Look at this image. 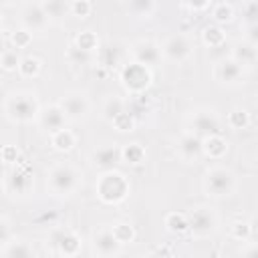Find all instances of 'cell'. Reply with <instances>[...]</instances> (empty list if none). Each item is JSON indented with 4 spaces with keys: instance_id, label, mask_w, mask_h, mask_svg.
I'll return each mask as SVG.
<instances>
[{
    "instance_id": "6da1fadb",
    "label": "cell",
    "mask_w": 258,
    "mask_h": 258,
    "mask_svg": "<svg viewBox=\"0 0 258 258\" xmlns=\"http://www.w3.org/2000/svg\"><path fill=\"white\" fill-rule=\"evenodd\" d=\"M83 183V173L71 161H56L46 171V189L52 196L67 198L73 196Z\"/></svg>"
},
{
    "instance_id": "7a4b0ae2",
    "label": "cell",
    "mask_w": 258,
    "mask_h": 258,
    "mask_svg": "<svg viewBox=\"0 0 258 258\" xmlns=\"http://www.w3.org/2000/svg\"><path fill=\"white\" fill-rule=\"evenodd\" d=\"M4 115L8 121L26 125L32 121H38L40 115V103L32 91H12L4 99Z\"/></svg>"
},
{
    "instance_id": "3957f363",
    "label": "cell",
    "mask_w": 258,
    "mask_h": 258,
    "mask_svg": "<svg viewBox=\"0 0 258 258\" xmlns=\"http://www.w3.org/2000/svg\"><path fill=\"white\" fill-rule=\"evenodd\" d=\"M129 194H131V183L127 175L117 169L101 171L95 179V196L99 198V202L107 206L123 204L129 198Z\"/></svg>"
},
{
    "instance_id": "277c9868",
    "label": "cell",
    "mask_w": 258,
    "mask_h": 258,
    "mask_svg": "<svg viewBox=\"0 0 258 258\" xmlns=\"http://www.w3.org/2000/svg\"><path fill=\"white\" fill-rule=\"evenodd\" d=\"M202 189L212 200H226V198H232L236 194V189H238V177L226 165H212L204 173Z\"/></svg>"
},
{
    "instance_id": "5b68a950",
    "label": "cell",
    "mask_w": 258,
    "mask_h": 258,
    "mask_svg": "<svg viewBox=\"0 0 258 258\" xmlns=\"http://www.w3.org/2000/svg\"><path fill=\"white\" fill-rule=\"evenodd\" d=\"M187 224H189L187 234L194 240H206V238H212L218 232L220 218H218L214 208L202 204V206H196L187 212Z\"/></svg>"
},
{
    "instance_id": "8992f818",
    "label": "cell",
    "mask_w": 258,
    "mask_h": 258,
    "mask_svg": "<svg viewBox=\"0 0 258 258\" xmlns=\"http://www.w3.org/2000/svg\"><path fill=\"white\" fill-rule=\"evenodd\" d=\"M119 81H121L123 89L129 95H141L149 89V85L153 81V75H151V69L129 60V62L119 67Z\"/></svg>"
},
{
    "instance_id": "52a82bcc",
    "label": "cell",
    "mask_w": 258,
    "mask_h": 258,
    "mask_svg": "<svg viewBox=\"0 0 258 258\" xmlns=\"http://www.w3.org/2000/svg\"><path fill=\"white\" fill-rule=\"evenodd\" d=\"M220 125H222L220 113L216 109H210V107L194 109L187 115V131L194 133V135H198L200 139H204L208 135L220 133Z\"/></svg>"
},
{
    "instance_id": "ba28073f",
    "label": "cell",
    "mask_w": 258,
    "mask_h": 258,
    "mask_svg": "<svg viewBox=\"0 0 258 258\" xmlns=\"http://www.w3.org/2000/svg\"><path fill=\"white\" fill-rule=\"evenodd\" d=\"M159 50H161V58L169 60V62H185L191 58L194 54V42L187 34L183 32H175V34H169L161 44H159Z\"/></svg>"
},
{
    "instance_id": "9c48e42d",
    "label": "cell",
    "mask_w": 258,
    "mask_h": 258,
    "mask_svg": "<svg viewBox=\"0 0 258 258\" xmlns=\"http://www.w3.org/2000/svg\"><path fill=\"white\" fill-rule=\"evenodd\" d=\"M50 244L54 252L62 258H75L83 250V238L73 228L67 226H58L50 232Z\"/></svg>"
},
{
    "instance_id": "30bf717a",
    "label": "cell",
    "mask_w": 258,
    "mask_h": 258,
    "mask_svg": "<svg viewBox=\"0 0 258 258\" xmlns=\"http://www.w3.org/2000/svg\"><path fill=\"white\" fill-rule=\"evenodd\" d=\"M91 250H93L95 258H117L121 254L123 246L117 242V238L113 236L111 228L101 226L91 236Z\"/></svg>"
},
{
    "instance_id": "8fae6325",
    "label": "cell",
    "mask_w": 258,
    "mask_h": 258,
    "mask_svg": "<svg viewBox=\"0 0 258 258\" xmlns=\"http://www.w3.org/2000/svg\"><path fill=\"white\" fill-rule=\"evenodd\" d=\"M56 105L64 113L67 121H81V119H85L91 113V101H89V97L85 93H79V91H71V93L62 95Z\"/></svg>"
},
{
    "instance_id": "7c38bea8",
    "label": "cell",
    "mask_w": 258,
    "mask_h": 258,
    "mask_svg": "<svg viewBox=\"0 0 258 258\" xmlns=\"http://www.w3.org/2000/svg\"><path fill=\"white\" fill-rule=\"evenodd\" d=\"M48 26H50V20L44 14L40 2L22 4V8H20V28L34 34V32H44Z\"/></svg>"
},
{
    "instance_id": "4fadbf2b",
    "label": "cell",
    "mask_w": 258,
    "mask_h": 258,
    "mask_svg": "<svg viewBox=\"0 0 258 258\" xmlns=\"http://www.w3.org/2000/svg\"><path fill=\"white\" fill-rule=\"evenodd\" d=\"M129 54H131V60L141 64V67H155L161 62V50H159V44L149 40V38H139L131 44L129 48Z\"/></svg>"
},
{
    "instance_id": "5bb4252c",
    "label": "cell",
    "mask_w": 258,
    "mask_h": 258,
    "mask_svg": "<svg viewBox=\"0 0 258 258\" xmlns=\"http://www.w3.org/2000/svg\"><path fill=\"white\" fill-rule=\"evenodd\" d=\"M121 161L119 155V145L117 143H103L91 149L89 153V163L93 167H97L99 171H109L115 169V165Z\"/></svg>"
},
{
    "instance_id": "9a60e30c",
    "label": "cell",
    "mask_w": 258,
    "mask_h": 258,
    "mask_svg": "<svg viewBox=\"0 0 258 258\" xmlns=\"http://www.w3.org/2000/svg\"><path fill=\"white\" fill-rule=\"evenodd\" d=\"M214 75H216V81H218V83H222V85H226V87H236V85L244 83L246 71H244L236 60H232L230 56H226V58H220V60L216 62Z\"/></svg>"
},
{
    "instance_id": "2e32d148",
    "label": "cell",
    "mask_w": 258,
    "mask_h": 258,
    "mask_svg": "<svg viewBox=\"0 0 258 258\" xmlns=\"http://www.w3.org/2000/svg\"><path fill=\"white\" fill-rule=\"evenodd\" d=\"M175 149H177L179 159L185 161V163H198L204 157V153H202V139L198 135L189 133V131L179 135V139L175 143Z\"/></svg>"
},
{
    "instance_id": "e0dca14e",
    "label": "cell",
    "mask_w": 258,
    "mask_h": 258,
    "mask_svg": "<svg viewBox=\"0 0 258 258\" xmlns=\"http://www.w3.org/2000/svg\"><path fill=\"white\" fill-rule=\"evenodd\" d=\"M4 183H6V189H8L10 194L26 196V194L34 187V177H32V171H30L26 165H20V167L8 171Z\"/></svg>"
},
{
    "instance_id": "ac0fdd59",
    "label": "cell",
    "mask_w": 258,
    "mask_h": 258,
    "mask_svg": "<svg viewBox=\"0 0 258 258\" xmlns=\"http://www.w3.org/2000/svg\"><path fill=\"white\" fill-rule=\"evenodd\" d=\"M38 125H40L44 131L54 133V131L64 129V127H67V117H64V113L60 111V107H58V105H48V107L40 109Z\"/></svg>"
},
{
    "instance_id": "d6986e66",
    "label": "cell",
    "mask_w": 258,
    "mask_h": 258,
    "mask_svg": "<svg viewBox=\"0 0 258 258\" xmlns=\"http://www.w3.org/2000/svg\"><path fill=\"white\" fill-rule=\"evenodd\" d=\"M230 58L236 60L242 69H246V67H254L256 60H258V48H256V44H252V42L240 38L238 42H234L232 52H230Z\"/></svg>"
},
{
    "instance_id": "ffe728a7",
    "label": "cell",
    "mask_w": 258,
    "mask_h": 258,
    "mask_svg": "<svg viewBox=\"0 0 258 258\" xmlns=\"http://www.w3.org/2000/svg\"><path fill=\"white\" fill-rule=\"evenodd\" d=\"M228 149H230L228 139H226L224 135H220V133L208 135V137L202 139V153H204V157H208V159H212V161L224 159L226 153H228Z\"/></svg>"
},
{
    "instance_id": "44dd1931",
    "label": "cell",
    "mask_w": 258,
    "mask_h": 258,
    "mask_svg": "<svg viewBox=\"0 0 258 258\" xmlns=\"http://www.w3.org/2000/svg\"><path fill=\"white\" fill-rule=\"evenodd\" d=\"M119 155L121 161L127 165H141L145 161V147L139 141H129L119 145Z\"/></svg>"
},
{
    "instance_id": "7402d4cb",
    "label": "cell",
    "mask_w": 258,
    "mask_h": 258,
    "mask_svg": "<svg viewBox=\"0 0 258 258\" xmlns=\"http://www.w3.org/2000/svg\"><path fill=\"white\" fill-rule=\"evenodd\" d=\"M75 145H77V135L67 127L50 133V147L58 153H69L75 149Z\"/></svg>"
},
{
    "instance_id": "603a6c76",
    "label": "cell",
    "mask_w": 258,
    "mask_h": 258,
    "mask_svg": "<svg viewBox=\"0 0 258 258\" xmlns=\"http://www.w3.org/2000/svg\"><path fill=\"white\" fill-rule=\"evenodd\" d=\"M163 226L169 234H175V236H183L187 234L189 230V224H187V214L185 212H169L165 214L163 218Z\"/></svg>"
},
{
    "instance_id": "cb8c5ba5",
    "label": "cell",
    "mask_w": 258,
    "mask_h": 258,
    "mask_svg": "<svg viewBox=\"0 0 258 258\" xmlns=\"http://www.w3.org/2000/svg\"><path fill=\"white\" fill-rule=\"evenodd\" d=\"M212 24H218V26H224V24H230L234 18H236V8L230 4V2H212Z\"/></svg>"
},
{
    "instance_id": "d4e9b609",
    "label": "cell",
    "mask_w": 258,
    "mask_h": 258,
    "mask_svg": "<svg viewBox=\"0 0 258 258\" xmlns=\"http://www.w3.org/2000/svg\"><path fill=\"white\" fill-rule=\"evenodd\" d=\"M71 44H75L77 48H81V50H85V52H93V54H97V50H99V46H101L99 36H97L91 28L77 32Z\"/></svg>"
},
{
    "instance_id": "484cf974",
    "label": "cell",
    "mask_w": 258,
    "mask_h": 258,
    "mask_svg": "<svg viewBox=\"0 0 258 258\" xmlns=\"http://www.w3.org/2000/svg\"><path fill=\"white\" fill-rule=\"evenodd\" d=\"M202 42H204L206 46H210V48L222 46V44L226 42V32H224V28L218 26V24H208V26H204V28H202Z\"/></svg>"
},
{
    "instance_id": "4316f807",
    "label": "cell",
    "mask_w": 258,
    "mask_h": 258,
    "mask_svg": "<svg viewBox=\"0 0 258 258\" xmlns=\"http://www.w3.org/2000/svg\"><path fill=\"white\" fill-rule=\"evenodd\" d=\"M230 236L236 242H252L254 238V222H246V220H236L230 224Z\"/></svg>"
},
{
    "instance_id": "83f0119b",
    "label": "cell",
    "mask_w": 258,
    "mask_h": 258,
    "mask_svg": "<svg viewBox=\"0 0 258 258\" xmlns=\"http://www.w3.org/2000/svg\"><path fill=\"white\" fill-rule=\"evenodd\" d=\"M226 123H228V127L234 129V131L248 129V125H250V113H248L244 107H234V109L228 111Z\"/></svg>"
},
{
    "instance_id": "f1b7e54d",
    "label": "cell",
    "mask_w": 258,
    "mask_h": 258,
    "mask_svg": "<svg viewBox=\"0 0 258 258\" xmlns=\"http://www.w3.org/2000/svg\"><path fill=\"white\" fill-rule=\"evenodd\" d=\"M125 10L137 18H151L153 12L157 10V2L153 0H133L129 4H125Z\"/></svg>"
},
{
    "instance_id": "f546056e",
    "label": "cell",
    "mask_w": 258,
    "mask_h": 258,
    "mask_svg": "<svg viewBox=\"0 0 258 258\" xmlns=\"http://www.w3.org/2000/svg\"><path fill=\"white\" fill-rule=\"evenodd\" d=\"M99 62L105 69L111 67H121V50L117 44H107V46H99Z\"/></svg>"
},
{
    "instance_id": "4dcf8cb0",
    "label": "cell",
    "mask_w": 258,
    "mask_h": 258,
    "mask_svg": "<svg viewBox=\"0 0 258 258\" xmlns=\"http://www.w3.org/2000/svg\"><path fill=\"white\" fill-rule=\"evenodd\" d=\"M4 258H34V248L26 240H12L4 248Z\"/></svg>"
},
{
    "instance_id": "1f68e13d",
    "label": "cell",
    "mask_w": 258,
    "mask_h": 258,
    "mask_svg": "<svg viewBox=\"0 0 258 258\" xmlns=\"http://www.w3.org/2000/svg\"><path fill=\"white\" fill-rule=\"evenodd\" d=\"M127 109V105H125V99H121L119 95H111V97H107L105 99V103H103V107H101V113H103V117L111 123L119 113H123Z\"/></svg>"
},
{
    "instance_id": "d6a6232c",
    "label": "cell",
    "mask_w": 258,
    "mask_h": 258,
    "mask_svg": "<svg viewBox=\"0 0 258 258\" xmlns=\"http://www.w3.org/2000/svg\"><path fill=\"white\" fill-rule=\"evenodd\" d=\"M40 6H42V10H44V14L48 16L50 22L69 14V2H62V0H42Z\"/></svg>"
},
{
    "instance_id": "836d02e7",
    "label": "cell",
    "mask_w": 258,
    "mask_h": 258,
    "mask_svg": "<svg viewBox=\"0 0 258 258\" xmlns=\"http://www.w3.org/2000/svg\"><path fill=\"white\" fill-rule=\"evenodd\" d=\"M40 69H42L40 58H36V56H22L20 64H18V75L24 77V79H36L40 75Z\"/></svg>"
},
{
    "instance_id": "e575fe53",
    "label": "cell",
    "mask_w": 258,
    "mask_h": 258,
    "mask_svg": "<svg viewBox=\"0 0 258 258\" xmlns=\"http://www.w3.org/2000/svg\"><path fill=\"white\" fill-rule=\"evenodd\" d=\"M111 232H113V236L117 238V242H119L121 246L131 244V242L135 240V228H133L129 222H115V224L111 226Z\"/></svg>"
},
{
    "instance_id": "d590c367",
    "label": "cell",
    "mask_w": 258,
    "mask_h": 258,
    "mask_svg": "<svg viewBox=\"0 0 258 258\" xmlns=\"http://www.w3.org/2000/svg\"><path fill=\"white\" fill-rule=\"evenodd\" d=\"M95 58H97V54H93V52H85V50L77 48L75 44H71V46L67 48V60H69L71 64L87 67V64H91Z\"/></svg>"
},
{
    "instance_id": "8d00e7d4",
    "label": "cell",
    "mask_w": 258,
    "mask_h": 258,
    "mask_svg": "<svg viewBox=\"0 0 258 258\" xmlns=\"http://www.w3.org/2000/svg\"><path fill=\"white\" fill-rule=\"evenodd\" d=\"M111 125H113V129L119 131V133H131V131H135L137 121H135V117L125 109L123 113H119V115L111 121Z\"/></svg>"
},
{
    "instance_id": "74e56055",
    "label": "cell",
    "mask_w": 258,
    "mask_h": 258,
    "mask_svg": "<svg viewBox=\"0 0 258 258\" xmlns=\"http://www.w3.org/2000/svg\"><path fill=\"white\" fill-rule=\"evenodd\" d=\"M240 12H242L244 26H258V2H254V0L242 2Z\"/></svg>"
},
{
    "instance_id": "f35d334b",
    "label": "cell",
    "mask_w": 258,
    "mask_h": 258,
    "mask_svg": "<svg viewBox=\"0 0 258 258\" xmlns=\"http://www.w3.org/2000/svg\"><path fill=\"white\" fill-rule=\"evenodd\" d=\"M20 58H22V56H20L18 50H14V48L2 50V54H0V69L6 71V73H14V71H18Z\"/></svg>"
},
{
    "instance_id": "ab89813d",
    "label": "cell",
    "mask_w": 258,
    "mask_h": 258,
    "mask_svg": "<svg viewBox=\"0 0 258 258\" xmlns=\"http://www.w3.org/2000/svg\"><path fill=\"white\" fill-rule=\"evenodd\" d=\"M93 12V2L91 0H73L69 2V14L77 18H87Z\"/></svg>"
},
{
    "instance_id": "60d3db41",
    "label": "cell",
    "mask_w": 258,
    "mask_h": 258,
    "mask_svg": "<svg viewBox=\"0 0 258 258\" xmlns=\"http://www.w3.org/2000/svg\"><path fill=\"white\" fill-rule=\"evenodd\" d=\"M10 42H12L14 50H18V48H26V46L32 42V34L26 32L24 28H16V30L10 34Z\"/></svg>"
},
{
    "instance_id": "b9f144b4",
    "label": "cell",
    "mask_w": 258,
    "mask_h": 258,
    "mask_svg": "<svg viewBox=\"0 0 258 258\" xmlns=\"http://www.w3.org/2000/svg\"><path fill=\"white\" fill-rule=\"evenodd\" d=\"M12 226L8 222V218L0 216V248H6L12 242Z\"/></svg>"
},
{
    "instance_id": "7bdbcfd3",
    "label": "cell",
    "mask_w": 258,
    "mask_h": 258,
    "mask_svg": "<svg viewBox=\"0 0 258 258\" xmlns=\"http://www.w3.org/2000/svg\"><path fill=\"white\" fill-rule=\"evenodd\" d=\"M18 159V149L14 145H4L0 149V161L6 165V163H16Z\"/></svg>"
},
{
    "instance_id": "ee69618b",
    "label": "cell",
    "mask_w": 258,
    "mask_h": 258,
    "mask_svg": "<svg viewBox=\"0 0 258 258\" xmlns=\"http://www.w3.org/2000/svg\"><path fill=\"white\" fill-rule=\"evenodd\" d=\"M183 8H187L191 12H204V10L212 8V2L210 0H204V2H183Z\"/></svg>"
},
{
    "instance_id": "f6af8a7d",
    "label": "cell",
    "mask_w": 258,
    "mask_h": 258,
    "mask_svg": "<svg viewBox=\"0 0 258 258\" xmlns=\"http://www.w3.org/2000/svg\"><path fill=\"white\" fill-rule=\"evenodd\" d=\"M147 258H175V254H173L167 246H159V248L151 250V252L147 254Z\"/></svg>"
},
{
    "instance_id": "bcb514c9",
    "label": "cell",
    "mask_w": 258,
    "mask_h": 258,
    "mask_svg": "<svg viewBox=\"0 0 258 258\" xmlns=\"http://www.w3.org/2000/svg\"><path fill=\"white\" fill-rule=\"evenodd\" d=\"M240 258H258V248L254 242H248V246L242 250V256Z\"/></svg>"
},
{
    "instance_id": "7dc6e473",
    "label": "cell",
    "mask_w": 258,
    "mask_h": 258,
    "mask_svg": "<svg viewBox=\"0 0 258 258\" xmlns=\"http://www.w3.org/2000/svg\"><path fill=\"white\" fill-rule=\"evenodd\" d=\"M6 175H8V171H6V165L0 161V183H4V181H6Z\"/></svg>"
}]
</instances>
